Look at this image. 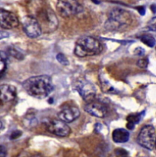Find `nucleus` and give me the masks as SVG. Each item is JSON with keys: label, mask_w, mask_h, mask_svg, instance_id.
I'll return each instance as SVG.
<instances>
[{"label": "nucleus", "mask_w": 156, "mask_h": 157, "mask_svg": "<svg viewBox=\"0 0 156 157\" xmlns=\"http://www.w3.org/2000/svg\"><path fill=\"white\" fill-rule=\"evenodd\" d=\"M23 87L29 95L39 99L45 98L54 90L52 79L46 75L28 78L23 83Z\"/></svg>", "instance_id": "1"}, {"label": "nucleus", "mask_w": 156, "mask_h": 157, "mask_svg": "<svg viewBox=\"0 0 156 157\" xmlns=\"http://www.w3.org/2000/svg\"><path fill=\"white\" fill-rule=\"evenodd\" d=\"M132 21L130 13L124 9L115 8L109 13L108 19L104 24L107 31H124L131 25Z\"/></svg>", "instance_id": "2"}, {"label": "nucleus", "mask_w": 156, "mask_h": 157, "mask_svg": "<svg viewBox=\"0 0 156 157\" xmlns=\"http://www.w3.org/2000/svg\"><path fill=\"white\" fill-rule=\"evenodd\" d=\"M102 51V45L99 40L92 37H83L76 41L74 53L79 57L95 56Z\"/></svg>", "instance_id": "3"}, {"label": "nucleus", "mask_w": 156, "mask_h": 157, "mask_svg": "<svg viewBox=\"0 0 156 157\" xmlns=\"http://www.w3.org/2000/svg\"><path fill=\"white\" fill-rule=\"evenodd\" d=\"M36 16L35 18L38 21L43 31L52 32L57 28L58 19L50 9H40L37 12Z\"/></svg>", "instance_id": "4"}, {"label": "nucleus", "mask_w": 156, "mask_h": 157, "mask_svg": "<svg viewBox=\"0 0 156 157\" xmlns=\"http://www.w3.org/2000/svg\"><path fill=\"white\" fill-rule=\"evenodd\" d=\"M57 9L63 18H69L82 12V6L77 0H58Z\"/></svg>", "instance_id": "5"}, {"label": "nucleus", "mask_w": 156, "mask_h": 157, "mask_svg": "<svg viewBox=\"0 0 156 157\" xmlns=\"http://www.w3.org/2000/svg\"><path fill=\"white\" fill-rule=\"evenodd\" d=\"M137 142L144 148L152 150L155 147L156 133L152 125H146L140 131L137 137Z\"/></svg>", "instance_id": "6"}, {"label": "nucleus", "mask_w": 156, "mask_h": 157, "mask_svg": "<svg viewBox=\"0 0 156 157\" xmlns=\"http://www.w3.org/2000/svg\"><path fill=\"white\" fill-rule=\"evenodd\" d=\"M23 28L25 34L31 38L38 37L43 31L38 21L33 16H26L23 18Z\"/></svg>", "instance_id": "7"}, {"label": "nucleus", "mask_w": 156, "mask_h": 157, "mask_svg": "<svg viewBox=\"0 0 156 157\" xmlns=\"http://www.w3.org/2000/svg\"><path fill=\"white\" fill-rule=\"evenodd\" d=\"M76 89L85 101H91L96 95V89L95 86L87 80L82 79L78 82Z\"/></svg>", "instance_id": "8"}, {"label": "nucleus", "mask_w": 156, "mask_h": 157, "mask_svg": "<svg viewBox=\"0 0 156 157\" xmlns=\"http://www.w3.org/2000/svg\"><path fill=\"white\" fill-rule=\"evenodd\" d=\"M47 131L56 136L65 137L70 134L71 129L67 123L60 119H55L47 124Z\"/></svg>", "instance_id": "9"}, {"label": "nucleus", "mask_w": 156, "mask_h": 157, "mask_svg": "<svg viewBox=\"0 0 156 157\" xmlns=\"http://www.w3.org/2000/svg\"><path fill=\"white\" fill-rule=\"evenodd\" d=\"M84 110L88 114L98 118H104L107 116V108L104 104L98 101H89L84 107Z\"/></svg>", "instance_id": "10"}, {"label": "nucleus", "mask_w": 156, "mask_h": 157, "mask_svg": "<svg viewBox=\"0 0 156 157\" xmlns=\"http://www.w3.org/2000/svg\"><path fill=\"white\" fill-rule=\"evenodd\" d=\"M0 22L2 28L4 29H12L17 28L19 25V21L16 15L12 12L4 9H1Z\"/></svg>", "instance_id": "11"}, {"label": "nucleus", "mask_w": 156, "mask_h": 157, "mask_svg": "<svg viewBox=\"0 0 156 157\" xmlns=\"http://www.w3.org/2000/svg\"><path fill=\"white\" fill-rule=\"evenodd\" d=\"M80 111L76 106H66L59 112L58 117L60 120L65 123L74 121L80 116Z\"/></svg>", "instance_id": "12"}, {"label": "nucleus", "mask_w": 156, "mask_h": 157, "mask_svg": "<svg viewBox=\"0 0 156 157\" xmlns=\"http://www.w3.org/2000/svg\"><path fill=\"white\" fill-rule=\"evenodd\" d=\"M2 103L13 101L16 97V89L15 86L8 84H3L0 86Z\"/></svg>", "instance_id": "13"}, {"label": "nucleus", "mask_w": 156, "mask_h": 157, "mask_svg": "<svg viewBox=\"0 0 156 157\" xmlns=\"http://www.w3.org/2000/svg\"><path fill=\"white\" fill-rule=\"evenodd\" d=\"M112 138H113V140L117 144H124L129 140V133L126 130L118 128L113 131Z\"/></svg>", "instance_id": "14"}, {"label": "nucleus", "mask_w": 156, "mask_h": 157, "mask_svg": "<svg viewBox=\"0 0 156 157\" xmlns=\"http://www.w3.org/2000/svg\"><path fill=\"white\" fill-rule=\"evenodd\" d=\"M145 114V111H143L141 113H138V114H130L127 117V128L129 130H132L135 128V125L138 124L140 121L142 120L143 117Z\"/></svg>", "instance_id": "15"}, {"label": "nucleus", "mask_w": 156, "mask_h": 157, "mask_svg": "<svg viewBox=\"0 0 156 157\" xmlns=\"http://www.w3.org/2000/svg\"><path fill=\"white\" fill-rule=\"evenodd\" d=\"M140 40L143 44H146L149 48H153L156 44L155 39L154 38L153 36L150 34H143L140 36Z\"/></svg>", "instance_id": "16"}, {"label": "nucleus", "mask_w": 156, "mask_h": 157, "mask_svg": "<svg viewBox=\"0 0 156 157\" xmlns=\"http://www.w3.org/2000/svg\"><path fill=\"white\" fill-rule=\"evenodd\" d=\"M9 53H10V55H12V56H14L16 59H22L24 58V56L22 55V53H21L19 51H18L17 50H15V48H11L9 50Z\"/></svg>", "instance_id": "17"}, {"label": "nucleus", "mask_w": 156, "mask_h": 157, "mask_svg": "<svg viewBox=\"0 0 156 157\" xmlns=\"http://www.w3.org/2000/svg\"><path fill=\"white\" fill-rule=\"evenodd\" d=\"M148 65H149V59L148 58H141L140 59H139L138 62H137V66L140 68L146 69L147 68Z\"/></svg>", "instance_id": "18"}, {"label": "nucleus", "mask_w": 156, "mask_h": 157, "mask_svg": "<svg viewBox=\"0 0 156 157\" xmlns=\"http://www.w3.org/2000/svg\"><path fill=\"white\" fill-rule=\"evenodd\" d=\"M7 68V63L6 59H4V57L1 56V61H0V72H1V77H2L5 71Z\"/></svg>", "instance_id": "19"}, {"label": "nucleus", "mask_w": 156, "mask_h": 157, "mask_svg": "<svg viewBox=\"0 0 156 157\" xmlns=\"http://www.w3.org/2000/svg\"><path fill=\"white\" fill-rule=\"evenodd\" d=\"M57 59L58 60V62L60 63H61L62 65H68L69 64V61L67 59V58L64 56L62 53H58L57 55Z\"/></svg>", "instance_id": "20"}, {"label": "nucleus", "mask_w": 156, "mask_h": 157, "mask_svg": "<svg viewBox=\"0 0 156 157\" xmlns=\"http://www.w3.org/2000/svg\"><path fill=\"white\" fill-rule=\"evenodd\" d=\"M148 28L150 31H156V17L152 18L148 23Z\"/></svg>", "instance_id": "21"}, {"label": "nucleus", "mask_w": 156, "mask_h": 157, "mask_svg": "<svg viewBox=\"0 0 156 157\" xmlns=\"http://www.w3.org/2000/svg\"><path fill=\"white\" fill-rule=\"evenodd\" d=\"M21 134H22L21 131H15L14 132H12V133L11 134V139H16V138L19 137Z\"/></svg>", "instance_id": "22"}, {"label": "nucleus", "mask_w": 156, "mask_h": 157, "mask_svg": "<svg viewBox=\"0 0 156 157\" xmlns=\"http://www.w3.org/2000/svg\"><path fill=\"white\" fill-rule=\"evenodd\" d=\"M135 53L138 56H143V54L145 53V50L142 48H137L135 50Z\"/></svg>", "instance_id": "23"}, {"label": "nucleus", "mask_w": 156, "mask_h": 157, "mask_svg": "<svg viewBox=\"0 0 156 157\" xmlns=\"http://www.w3.org/2000/svg\"><path fill=\"white\" fill-rule=\"evenodd\" d=\"M6 154H7V152H6V149L5 148L4 146H1V151H0V155L1 157H6Z\"/></svg>", "instance_id": "24"}, {"label": "nucleus", "mask_w": 156, "mask_h": 157, "mask_svg": "<svg viewBox=\"0 0 156 157\" xmlns=\"http://www.w3.org/2000/svg\"><path fill=\"white\" fill-rule=\"evenodd\" d=\"M137 10H138L139 13L141 15H145V12H146V9H145L144 7H143V6L138 7V8H137Z\"/></svg>", "instance_id": "25"}, {"label": "nucleus", "mask_w": 156, "mask_h": 157, "mask_svg": "<svg viewBox=\"0 0 156 157\" xmlns=\"http://www.w3.org/2000/svg\"><path fill=\"white\" fill-rule=\"evenodd\" d=\"M151 10L152 11V12H153V13H156V5L155 4H153L151 6Z\"/></svg>", "instance_id": "26"}, {"label": "nucleus", "mask_w": 156, "mask_h": 157, "mask_svg": "<svg viewBox=\"0 0 156 157\" xmlns=\"http://www.w3.org/2000/svg\"><path fill=\"white\" fill-rule=\"evenodd\" d=\"M19 157H29L26 153H24V154H21Z\"/></svg>", "instance_id": "27"}, {"label": "nucleus", "mask_w": 156, "mask_h": 157, "mask_svg": "<svg viewBox=\"0 0 156 157\" xmlns=\"http://www.w3.org/2000/svg\"><path fill=\"white\" fill-rule=\"evenodd\" d=\"M155 149H156V142H155Z\"/></svg>", "instance_id": "28"}, {"label": "nucleus", "mask_w": 156, "mask_h": 157, "mask_svg": "<svg viewBox=\"0 0 156 157\" xmlns=\"http://www.w3.org/2000/svg\"><path fill=\"white\" fill-rule=\"evenodd\" d=\"M123 157H127V156H123Z\"/></svg>", "instance_id": "29"}]
</instances>
